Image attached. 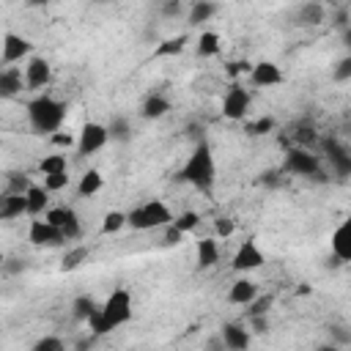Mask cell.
Instances as JSON below:
<instances>
[{"label": "cell", "mask_w": 351, "mask_h": 351, "mask_svg": "<svg viewBox=\"0 0 351 351\" xmlns=\"http://www.w3.org/2000/svg\"><path fill=\"white\" fill-rule=\"evenodd\" d=\"M22 214H27V192H3L0 219H16Z\"/></svg>", "instance_id": "19"}, {"label": "cell", "mask_w": 351, "mask_h": 351, "mask_svg": "<svg viewBox=\"0 0 351 351\" xmlns=\"http://www.w3.org/2000/svg\"><path fill=\"white\" fill-rule=\"evenodd\" d=\"M27 241H30L33 247H60V244H66L69 239H66V233H63L60 228H55L47 217H44V219L33 217V219H30V228H27Z\"/></svg>", "instance_id": "8"}, {"label": "cell", "mask_w": 351, "mask_h": 351, "mask_svg": "<svg viewBox=\"0 0 351 351\" xmlns=\"http://www.w3.org/2000/svg\"><path fill=\"white\" fill-rule=\"evenodd\" d=\"M110 143V129L107 123L99 121H85L80 134H77V156H93Z\"/></svg>", "instance_id": "5"}, {"label": "cell", "mask_w": 351, "mask_h": 351, "mask_svg": "<svg viewBox=\"0 0 351 351\" xmlns=\"http://www.w3.org/2000/svg\"><path fill=\"white\" fill-rule=\"evenodd\" d=\"M173 222H176V225H178L184 233H192V230L200 225V214H197V211H181V214H178Z\"/></svg>", "instance_id": "36"}, {"label": "cell", "mask_w": 351, "mask_h": 351, "mask_svg": "<svg viewBox=\"0 0 351 351\" xmlns=\"http://www.w3.org/2000/svg\"><path fill=\"white\" fill-rule=\"evenodd\" d=\"M296 140H299V145H304V148H310V145L315 143V132H313V129H302V132L296 134Z\"/></svg>", "instance_id": "45"}, {"label": "cell", "mask_w": 351, "mask_h": 351, "mask_svg": "<svg viewBox=\"0 0 351 351\" xmlns=\"http://www.w3.org/2000/svg\"><path fill=\"white\" fill-rule=\"evenodd\" d=\"M162 230H165V236H162V244H167V247H178V244L184 241V236H186V233H184V230H181L176 222L165 225Z\"/></svg>", "instance_id": "39"}, {"label": "cell", "mask_w": 351, "mask_h": 351, "mask_svg": "<svg viewBox=\"0 0 351 351\" xmlns=\"http://www.w3.org/2000/svg\"><path fill=\"white\" fill-rule=\"evenodd\" d=\"M107 129H110V140H112V143H129V140H132V123H129V118H123V115H115V118L107 123Z\"/></svg>", "instance_id": "30"}, {"label": "cell", "mask_w": 351, "mask_h": 351, "mask_svg": "<svg viewBox=\"0 0 351 351\" xmlns=\"http://www.w3.org/2000/svg\"><path fill=\"white\" fill-rule=\"evenodd\" d=\"M250 104H252L250 90H247L241 82H233V85L225 90L222 101H219V112H222L228 121H244L247 112H250Z\"/></svg>", "instance_id": "6"}, {"label": "cell", "mask_w": 351, "mask_h": 351, "mask_svg": "<svg viewBox=\"0 0 351 351\" xmlns=\"http://www.w3.org/2000/svg\"><path fill=\"white\" fill-rule=\"evenodd\" d=\"M52 80V63L44 55H30L25 63V82L30 90H41L47 88Z\"/></svg>", "instance_id": "11"}, {"label": "cell", "mask_w": 351, "mask_h": 351, "mask_svg": "<svg viewBox=\"0 0 351 351\" xmlns=\"http://www.w3.org/2000/svg\"><path fill=\"white\" fill-rule=\"evenodd\" d=\"M189 44V36L186 33H178V36H170V38H162L156 47H154V58H176L186 49Z\"/></svg>", "instance_id": "24"}, {"label": "cell", "mask_w": 351, "mask_h": 351, "mask_svg": "<svg viewBox=\"0 0 351 351\" xmlns=\"http://www.w3.org/2000/svg\"><path fill=\"white\" fill-rule=\"evenodd\" d=\"M96 310H99V304L93 302V296H77V299L71 302V315H74V321H80V324H88V318H90Z\"/></svg>", "instance_id": "29"}, {"label": "cell", "mask_w": 351, "mask_h": 351, "mask_svg": "<svg viewBox=\"0 0 351 351\" xmlns=\"http://www.w3.org/2000/svg\"><path fill=\"white\" fill-rule=\"evenodd\" d=\"M266 263V255H263V250L258 247V239L255 236H250V239H244L241 241V247L236 250V255H233V261H230V269L233 271H252V269H261Z\"/></svg>", "instance_id": "9"}, {"label": "cell", "mask_w": 351, "mask_h": 351, "mask_svg": "<svg viewBox=\"0 0 351 351\" xmlns=\"http://www.w3.org/2000/svg\"><path fill=\"white\" fill-rule=\"evenodd\" d=\"M340 38H343V47L351 52V25H346V27L340 30Z\"/></svg>", "instance_id": "46"}, {"label": "cell", "mask_w": 351, "mask_h": 351, "mask_svg": "<svg viewBox=\"0 0 351 351\" xmlns=\"http://www.w3.org/2000/svg\"><path fill=\"white\" fill-rule=\"evenodd\" d=\"M255 296H258V285L252 280H247V277H239L228 291V302L230 304H250Z\"/></svg>", "instance_id": "23"}, {"label": "cell", "mask_w": 351, "mask_h": 351, "mask_svg": "<svg viewBox=\"0 0 351 351\" xmlns=\"http://www.w3.org/2000/svg\"><path fill=\"white\" fill-rule=\"evenodd\" d=\"M178 178L189 186H195L197 192H211L214 184H217V162H214V154H211V145L206 140H200L192 154L186 156V162L181 165L178 170Z\"/></svg>", "instance_id": "2"}, {"label": "cell", "mask_w": 351, "mask_h": 351, "mask_svg": "<svg viewBox=\"0 0 351 351\" xmlns=\"http://www.w3.org/2000/svg\"><path fill=\"white\" fill-rule=\"evenodd\" d=\"M132 315H134L132 293L126 288H115V291H110L104 304H99V310L88 318V329H90L93 337H101V335H110L112 329L129 324Z\"/></svg>", "instance_id": "1"}, {"label": "cell", "mask_w": 351, "mask_h": 351, "mask_svg": "<svg viewBox=\"0 0 351 351\" xmlns=\"http://www.w3.org/2000/svg\"><path fill=\"white\" fill-rule=\"evenodd\" d=\"M27 121L36 134H55L66 121V104L49 93H38L27 101Z\"/></svg>", "instance_id": "3"}, {"label": "cell", "mask_w": 351, "mask_h": 351, "mask_svg": "<svg viewBox=\"0 0 351 351\" xmlns=\"http://www.w3.org/2000/svg\"><path fill=\"white\" fill-rule=\"evenodd\" d=\"M33 184L25 173H8L5 176V192H27Z\"/></svg>", "instance_id": "34"}, {"label": "cell", "mask_w": 351, "mask_h": 351, "mask_svg": "<svg viewBox=\"0 0 351 351\" xmlns=\"http://www.w3.org/2000/svg\"><path fill=\"white\" fill-rule=\"evenodd\" d=\"M88 258H90V250L85 244H77V247L66 250V255L60 261V271H77L82 263H88Z\"/></svg>", "instance_id": "28"}, {"label": "cell", "mask_w": 351, "mask_h": 351, "mask_svg": "<svg viewBox=\"0 0 351 351\" xmlns=\"http://www.w3.org/2000/svg\"><path fill=\"white\" fill-rule=\"evenodd\" d=\"M55 228H60L63 233H66V239L71 241V239H77L80 236V217H77V211L71 208V206H49L47 208V214H44Z\"/></svg>", "instance_id": "12"}, {"label": "cell", "mask_w": 351, "mask_h": 351, "mask_svg": "<svg viewBox=\"0 0 351 351\" xmlns=\"http://www.w3.org/2000/svg\"><path fill=\"white\" fill-rule=\"evenodd\" d=\"M126 214H129V228L132 230H154V228H165L176 219L173 211L167 208V203H162V200H145V203L134 206Z\"/></svg>", "instance_id": "4"}, {"label": "cell", "mask_w": 351, "mask_h": 351, "mask_svg": "<svg viewBox=\"0 0 351 351\" xmlns=\"http://www.w3.org/2000/svg\"><path fill=\"white\" fill-rule=\"evenodd\" d=\"M250 329L244 326V324H239V321H228L225 326H222V346L225 348H230V351H241V348H247L250 346Z\"/></svg>", "instance_id": "18"}, {"label": "cell", "mask_w": 351, "mask_h": 351, "mask_svg": "<svg viewBox=\"0 0 351 351\" xmlns=\"http://www.w3.org/2000/svg\"><path fill=\"white\" fill-rule=\"evenodd\" d=\"M49 189L41 184H33L30 189H27V217H41V214H47V208H49Z\"/></svg>", "instance_id": "21"}, {"label": "cell", "mask_w": 351, "mask_h": 351, "mask_svg": "<svg viewBox=\"0 0 351 351\" xmlns=\"http://www.w3.org/2000/svg\"><path fill=\"white\" fill-rule=\"evenodd\" d=\"M33 55V41H27L25 36H16V33H5L3 36V55H0V63L3 66H14V63H22Z\"/></svg>", "instance_id": "10"}, {"label": "cell", "mask_w": 351, "mask_h": 351, "mask_svg": "<svg viewBox=\"0 0 351 351\" xmlns=\"http://www.w3.org/2000/svg\"><path fill=\"white\" fill-rule=\"evenodd\" d=\"M214 230H217L222 239H228V236L233 233V222H230V219H225V217H219V219L214 222Z\"/></svg>", "instance_id": "43"}, {"label": "cell", "mask_w": 351, "mask_h": 351, "mask_svg": "<svg viewBox=\"0 0 351 351\" xmlns=\"http://www.w3.org/2000/svg\"><path fill=\"white\" fill-rule=\"evenodd\" d=\"M285 173H291V176H304V178H310V176H321V156L318 154H313L310 148H304V145H296V148H291L288 154H285Z\"/></svg>", "instance_id": "7"}, {"label": "cell", "mask_w": 351, "mask_h": 351, "mask_svg": "<svg viewBox=\"0 0 351 351\" xmlns=\"http://www.w3.org/2000/svg\"><path fill=\"white\" fill-rule=\"evenodd\" d=\"M195 263L200 271H208L214 263H219V247L214 239H200L197 241V252H195Z\"/></svg>", "instance_id": "22"}, {"label": "cell", "mask_w": 351, "mask_h": 351, "mask_svg": "<svg viewBox=\"0 0 351 351\" xmlns=\"http://www.w3.org/2000/svg\"><path fill=\"white\" fill-rule=\"evenodd\" d=\"M25 88H27L25 71L19 66H3V71H0V99L8 101L14 96H19Z\"/></svg>", "instance_id": "15"}, {"label": "cell", "mask_w": 351, "mask_h": 351, "mask_svg": "<svg viewBox=\"0 0 351 351\" xmlns=\"http://www.w3.org/2000/svg\"><path fill=\"white\" fill-rule=\"evenodd\" d=\"M170 110H173V104H170L167 96L151 93V96H145V101H143V107H140V115H143L145 121H159V118H165Z\"/></svg>", "instance_id": "20"}, {"label": "cell", "mask_w": 351, "mask_h": 351, "mask_svg": "<svg viewBox=\"0 0 351 351\" xmlns=\"http://www.w3.org/2000/svg\"><path fill=\"white\" fill-rule=\"evenodd\" d=\"M285 80V74H282V69L274 63V60H258V63H252V69H250V82L255 85V88H274V85H280Z\"/></svg>", "instance_id": "13"}, {"label": "cell", "mask_w": 351, "mask_h": 351, "mask_svg": "<svg viewBox=\"0 0 351 351\" xmlns=\"http://www.w3.org/2000/svg\"><path fill=\"white\" fill-rule=\"evenodd\" d=\"M250 321H252V332H258V335H263V332H269V321H266V313L263 315H250Z\"/></svg>", "instance_id": "44"}, {"label": "cell", "mask_w": 351, "mask_h": 351, "mask_svg": "<svg viewBox=\"0 0 351 351\" xmlns=\"http://www.w3.org/2000/svg\"><path fill=\"white\" fill-rule=\"evenodd\" d=\"M219 49H222V38H219V33H214V30H203V33L197 36V41H195L197 58H214V55H219Z\"/></svg>", "instance_id": "26"}, {"label": "cell", "mask_w": 351, "mask_h": 351, "mask_svg": "<svg viewBox=\"0 0 351 351\" xmlns=\"http://www.w3.org/2000/svg\"><path fill=\"white\" fill-rule=\"evenodd\" d=\"M271 302H274L271 296H261V299L255 296V299L250 302V304H252V310H250V315H263V313H269V307H271Z\"/></svg>", "instance_id": "41"}, {"label": "cell", "mask_w": 351, "mask_h": 351, "mask_svg": "<svg viewBox=\"0 0 351 351\" xmlns=\"http://www.w3.org/2000/svg\"><path fill=\"white\" fill-rule=\"evenodd\" d=\"M324 19H326V8L318 0L302 3L296 8V14H293V25H299V27H318Z\"/></svg>", "instance_id": "17"}, {"label": "cell", "mask_w": 351, "mask_h": 351, "mask_svg": "<svg viewBox=\"0 0 351 351\" xmlns=\"http://www.w3.org/2000/svg\"><path fill=\"white\" fill-rule=\"evenodd\" d=\"M274 118L271 115H266V118H258L255 123H250L247 126V134H252V137H261V134H269V132H274Z\"/></svg>", "instance_id": "38"}, {"label": "cell", "mask_w": 351, "mask_h": 351, "mask_svg": "<svg viewBox=\"0 0 351 351\" xmlns=\"http://www.w3.org/2000/svg\"><path fill=\"white\" fill-rule=\"evenodd\" d=\"M38 170H41L44 176H52V173H63V170H69L66 154H47V156L38 162Z\"/></svg>", "instance_id": "32"}, {"label": "cell", "mask_w": 351, "mask_h": 351, "mask_svg": "<svg viewBox=\"0 0 351 351\" xmlns=\"http://www.w3.org/2000/svg\"><path fill=\"white\" fill-rule=\"evenodd\" d=\"M217 11H219L217 3H211V0H195V3L189 5V11H186V22H189V25H203V22H208Z\"/></svg>", "instance_id": "27"}, {"label": "cell", "mask_w": 351, "mask_h": 351, "mask_svg": "<svg viewBox=\"0 0 351 351\" xmlns=\"http://www.w3.org/2000/svg\"><path fill=\"white\" fill-rule=\"evenodd\" d=\"M324 151H326V159L332 165V170L337 176H348L351 173V151L337 143V140H324Z\"/></svg>", "instance_id": "16"}, {"label": "cell", "mask_w": 351, "mask_h": 351, "mask_svg": "<svg viewBox=\"0 0 351 351\" xmlns=\"http://www.w3.org/2000/svg\"><path fill=\"white\" fill-rule=\"evenodd\" d=\"M329 247H332L335 261H340V263H351V214L332 230Z\"/></svg>", "instance_id": "14"}, {"label": "cell", "mask_w": 351, "mask_h": 351, "mask_svg": "<svg viewBox=\"0 0 351 351\" xmlns=\"http://www.w3.org/2000/svg\"><path fill=\"white\" fill-rule=\"evenodd\" d=\"M332 80H335V82H351V52H346L343 58L335 60V66H332Z\"/></svg>", "instance_id": "33"}, {"label": "cell", "mask_w": 351, "mask_h": 351, "mask_svg": "<svg viewBox=\"0 0 351 351\" xmlns=\"http://www.w3.org/2000/svg\"><path fill=\"white\" fill-rule=\"evenodd\" d=\"M101 186H104V176H101L96 167H90V170H85V173L80 176V181H77V195H80V197H93L96 192H101Z\"/></svg>", "instance_id": "25"}, {"label": "cell", "mask_w": 351, "mask_h": 351, "mask_svg": "<svg viewBox=\"0 0 351 351\" xmlns=\"http://www.w3.org/2000/svg\"><path fill=\"white\" fill-rule=\"evenodd\" d=\"M69 184H71L69 170H63V173H52V176H44V186H47L49 192H60V189H66Z\"/></svg>", "instance_id": "35"}, {"label": "cell", "mask_w": 351, "mask_h": 351, "mask_svg": "<svg viewBox=\"0 0 351 351\" xmlns=\"http://www.w3.org/2000/svg\"><path fill=\"white\" fill-rule=\"evenodd\" d=\"M126 225H129V214H126V211L112 208V211H107V214H104V219H101V233H104V236H110V233L123 230Z\"/></svg>", "instance_id": "31"}, {"label": "cell", "mask_w": 351, "mask_h": 351, "mask_svg": "<svg viewBox=\"0 0 351 351\" xmlns=\"http://www.w3.org/2000/svg\"><path fill=\"white\" fill-rule=\"evenodd\" d=\"M101 3H118V0H101Z\"/></svg>", "instance_id": "48"}, {"label": "cell", "mask_w": 351, "mask_h": 351, "mask_svg": "<svg viewBox=\"0 0 351 351\" xmlns=\"http://www.w3.org/2000/svg\"><path fill=\"white\" fill-rule=\"evenodd\" d=\"M184 14V3L181 0H162L159 3V16L162 19H178Z\"/></svg>", "instance_id": "37"}, {"label": "cell", "mask_w": 351, "mask_h": 351, "mask_svg": "<svg viewBox=\"0 0 351 351\" xmlns=\"http://www.w3.org/2000/svg\"><path fill=\"white\" fill-rule=\"evenodd\" d=\"M49 140H52V145H58V148H69V145H77V140L69 134V132H55V134H49Z\"/></svg>", "instance_id": "42"}, {"label": "cell", "mask_w": 351, "mask_h": 351, "mask_svg": "<svg viewBox=\"0 0 351 351\" xmlns=\"http://www.w3.org/2000/svg\"><path fill=\"white\" fill-rule=\"evenodd\" d=\"M33 351H66V343L60 337L47 335V337H41V340L33 343Z\"/></svg>", "instance_id": "40"}, {"label": "cell", "mask_w": 351, "mask_h": 351, "mask_svg": "<svg viewBox=\"0 0 351 351\" xmlns=\"http://www.w3.org/2000/svg\"><path fill=\"white\" fill-rule=\"evenodd\" d=\"M30 8H38V5H47V3H52V0H25Z\"/></svg>", "instance_id": "47"}]
</instances>
